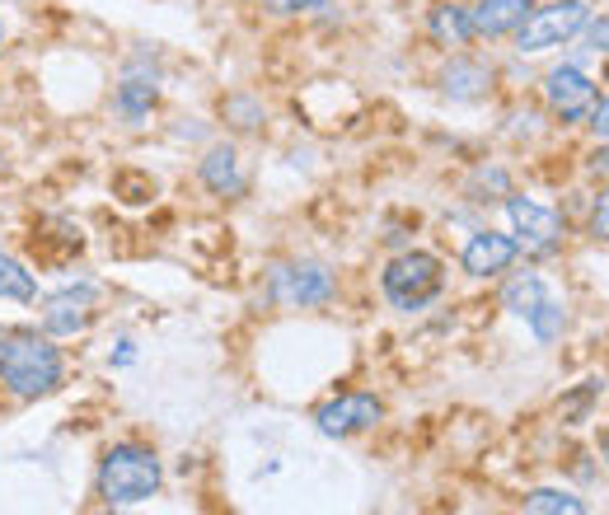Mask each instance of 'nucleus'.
Segmentation results:
<instances>
[{
    "instance_id": "f257e3e1",
    "label": "nucleus",
    "mask_w": 609,
    "mask_h": 515,
    "mask_svg": "<svg viewBox=\"0 0 609 515\" xmlns=\"http://www.w3.org/2000/svg\"><path fill=\"white\" fill-rule=\"evenodd\" d=\"M66 380V357L61 347L52 343V333H20V337H5L0 347V384H5L10 399L20 403H38L47 394H57Z\"/></svg>"
},
{
    "instance_id": "f03ea898",
    "label": "nucleus",
    "mask_w": 609,
    "mask_h": 515,
    "mask_svg": "<svg viewBox=\"0 0 609 515\" xmlns=\"http://www.w3.org/2000/svg\"><path fill=\"white\" fill-rule=\"evenodd\" d=\"M160 483H165V469L150 446L122 440V446L103 450L99 459V496L109 506H142L160 492Z\"/></svg>"
},
{
    "instance_id": "7ed1b4c3",
    "label": "nucleus",
    "mask_w": 609,
    "mask_h": 515,
    "mask_svg": "<svg viewBox=\"0 0 609 515\" xmlns=\"http://www.w3.org/2000/svg\"><path fill=\"white\" fill-rule=\"evenodd\" d=\"M380 287H385L390 295V305L394 310H427L431 300L441 295L446 287V268H441V258L437 254H422V248H408V254H398L385 262V277H380Z\"/></svg>"
},
{
    "instance_id": "20e7f679",
    "label": "nucleus",
    "mask_w": 609,
    "mask_h": 515,
    "mask_svg": "<svg viewBox=\"0 0 609 515\" xmlns=\"http://www.w3.org/2000/svg\"><path fill=\"white\" fill-rule=\"evenodd\" d=\"M590 24V5L586 0H553L544 10H530L526 24L516 29V47L526 52H549V47H563L572 43L577 33Z\"/></svg>"
},
{
    "instance_id": "39448f33",
    "label": "nucleus",
    "mask_w": 609,
    "mask_h": 515,
    "mask_svg": "<svg viewBox=\"0 0 609 515\" xmlns=\"http://www.w3.org/2000/svg\"><path fill=\"white\" fill-rule=\"evenodd\" d=\"M338 291L334 272L324 262H291V268H277L272 272V295L282 305H295V310H315V305H328Z\"/></svg>"
},
{
    "instance_id": "423d86ee",
    "label": "nucleus",
    "mask_w": 609,
    "mask_h": 515,
    "mask_svg": "<svg viewBox=\"0 0 609 515\" xmlns=\"http://www.w3.org/2000/svg\"><path fill=\"white\" fill-rule=\"evenodd\" d=\"M385 417V403H380L375 394H338L328 399L315 422L324 436H357V432H371V426Z\"/></svg>"
},
{
    "instance_id": "0eeeda50",
    "label": "nucleus",
    "mask_w": 609,
    "mask_h": 515,
    "mask_svg": "<svg viewBox=\"0 0 609 515\" xmlns=\"http://www.w3.org/2000/svg\"><path fill=\"white\" fill-rule=\"evenodd\" d=\"M507 216L516 225V244L534 248V254H549V248H559L563 239V216L549 206H539L530 198H507Z\"/></svg>"
},
{
    "instance_id": "6e6552de",
    "label": "nucleus",
    "mask_w": 609,
    "mask_h": 515,
    "mask_svg": "<svg viewBox=\"0 0 609 515\" xmlns=\"http://www.w3.org/2000/svg\"><path fill=\"white\" fill-rule=\"evenodd\" d=\"M516 254H520V244H516L511 235H497V229H478V235H469L460 262H464L469 277H501V272H507L511 262H516Z\"/></svg>"
},
{
    "instance_id": "1a4fd4ad",
    "label": "nucleus",
    "mask_w": 609,
    "mask_h": 515,
    "mask_svg": "<svg viewBox=\"0 0 609 515\" xmlns=\"http://www.w3.org/2000/svg\"><path fill=\"white\" fill-rule=\"evenodd\" d=\"M544 94H549V103H553V109H559L563 117H586L590 109H596V85H590V76H586L582 66H559V70H549Z\"/></svg>"
},
{
    "instance_id": "9d476101",
    "label": "nucleus",
    "mask_w": 609,
    "mask_h": 515,
    "mask_svg": "<svg viewBox=\"0 0 609 515\" xmlns=\"http://www.w3.org/2000/svg\"><path fill=\"white\" fill-rule=\"evenodd\" d=\"M94 287H71V291H61V295H52L47 300V310H43V328L52 337H71V333H84L90 328V318H94Z\"/></svg>"
},
{
    "instance_id": "9b49d317",
    "label": "nucleus",
    "mask_w": 609,
    "mask_h": 515,
    "mask_svg": "<svg viewBox=\"0 0 609 515\" xmlns=\"http://www.w3.org/2000/svg\"><path fill=\"white\" fill-rule=\"evenodd\" d=\"M530 10V0H478L469 10V24H474V38H501V33H516L526 24Z\"/></svg>"
},
{
    "instance_id": "f8f14e48",
    "label": "nucleus",
    "mask_w": 609,
    "mask_h": 515,
    "mask_svg": "<svg viewBox=\"0 0 609 515\" xmlns=\"http://www.w3.org/2000/svg\"><path fill=\"white\" fill-rule=\"evenodd\" d=\"M202 183L216 192V198H239L249 179H244V165H239V150L235 146H212L202 155Z\"/></svg>"
},
{
    "instance_id": "ddd939ff",
    "label": "nucleus",
    "mask_w": 609,
    "mask_h": 515,
    "mask_svg": "<svg viewBox=\"0 0 609 515\" xmlns=\"http://www.w3.org/2000/svg\"><path fill=\"white\" fill-rule=\"evenodd\" d=\"M493 90V66L478 57H455L446 66V94L450 99H483Z\"/></svg>"
},
{
    "instance_id": "4468645a",
    "label": "nucleus",
    "mask_w": 609,
    "mask_h": 515,
    "mask_svg": "<svg viewBox=\"0 0 609 515\" xmlns=\"http://www.w3.org/2000/svg\"><path fill=\"white\" fill-rule=\"evenodd\" d=\"M0 300H14V305H33L38 300V277L20 258H10L5 248H0Z\"/></svg>"
},
{
    "instance_id": "2eb2a0df",
    "label": "nucleus",
    "mask_w": 609,
    "mask_h": 515,
    "mask_svg": "<svg viewBox=\"0 0 609 515\" xmlns=\"http://www.w3.org/2000/svg\"><path fill=\"white\" fill-rule=\"evenodd\" d=\"M549 295H553V291L544 287V277H534V272H520V277L511 281V287L501 291V305H507L516 318H530L539 305H544Z\"/></svg>"
},
{
    "instance_id": "dca6fc26",
    "label": "nucleus",
    "mask_w": 609,
    "mask_h": 515,
    "mask_svg": "<svg viewBox=\"0 0 609 515\" xmlns=\"http://www.w3.org/2000/svg\"><path fill=\"white\" fill-rule=\"evenodd\" d=\"M155 99H160V90H155V80L132 76V80H122V85H117V113L127 117V122H142V117L155 109Z\"/></svg>"
},
{
    "instance_id": "f3484780",
    "label": "nucleus",
    "mask_w": 609,
    "mask_h": 515,
    "mask_svg": "<svg viewBox=\"0 0 609 515\" xmlns=\"http://www.w3.org/2000/svg\"><path fill=\"white\" fill-rule=\"evenodd\" d=\"M431 33H437L441 43H450V47H464L469 38H474L469 10L464 5H437V10H431Z\"/></svg>"
},
{
    "instance_id": "a211bd4d",
    "label": "nucleus",
    "mask_w": 609,
    "mask_h": 515,
    "mask_svg": "<svg viewBox=\"0 0 609 515\" xmlns=\"http://www.w3.org/2000/svg\"><path fill=\"white\" fill-rule=\"evenodd\" d=\"M526 511L530 515H586V502L572 492H559V488H539L526 496Z\"/></svg>"
},
{
    "instance_id": "6ab92c4d",
    "label": "nucleus",
    "mask_w": 609,
    "mask_h": 515,
    "mask_svg": "<svg viewBox=\"0 0 609 515\" xmlns=\"http://www.w3.org/2000/svg\"><path fill=\"white\" fill-rule=\"evenodd\" d=\"M526 324L534 328V337H539V343H559V337H563V328H567V310L559 305V300H544V305H539L530 318H526Z\"/></svg>"
},
{
    "instance_id": "aec40b11",
    "label": "nucleus",
    "mask_w": 609,
    "mask_h": 515,
    "mask_svg": "<svg viewBox=\"0 0 609 515\" xmlns=\"http://www.w3.org/2000/svg\"><path fill=\"white\" fill-rule=\"evenodd\" d=\"M328 0H268L272 14H305V10H324Z\"/></svg>"
},
{
    "instance_id": "412c9836",
    "label": "nucleus",
    "mask_w": 609,
    "mask_h": 515,
    "mask_svg": "<svg viewBox=\"0 0 609 515\" xmlns=\"http://www.w3.org/2000/svg\"><path fill=\"white\" fill-rule=\"evenodd\" d=\"M586 117H590V132L609 141V94H605V99H600V103H596V109H590Z\"/></svg>"
},
{
    "instance_id": "4be33fe9",
    "label": "nucleus",
    "mask_w": 609,
    "mask_h": 515,
    "mask_svg": "<svg viewBox=\"0 0 609 515\" xmlns=\"http://www.w3.org/2000/svg\"><path fill=\"white\" fill-rule=\"evenodd\" d=\"M586 33H590V47H596V52H609V20H590Z\"/></svg>"
},
{
    "instance_id": "5701e85b",
    "label": "nucleus",
    "mask_w": 609,
    "mask_h": 515,
    "mask_svg": "<svg viewBox=\"0 0 609 515\" xmlns=\"http://www.w3.org/2000/svg\"><path fill=\"white\" fill-rule=\"evenodd\" d=\"M590 225H596V235H600V239H609V192H600V202H596V221H590Z\"/></svg>"
},
{
    "instance_id": "b1692460",
    "label": "nucleus",
    "mask_w": 609,
    "mask_h": 515,
    "mask_svg": "<svg viewBox=\"0 0 609 515\" xmlns=\"http://www.w3.org/2000/svg\"><path fill=\"white\" fill-rule=\"evenodd\" d=\"M596 169H609V150H605V155H596Z\"/></svg>"
},
{
    "instance_id": "393cba45",
    "label": "nucleus",
    "mask_w": 609,
    "mask_h": 515,
    "mask_svg": "<svg viewBox=\"0 0 609 515\" xmlns=\"http://www.w3.org/2000/svg\"><path fill=\"white\" fill-rule=\"evenodd\" d=\"M605 464H609V432H605Z\"/></svg>"
},
{
    "instance_id": "a878e982",
    "label": "nucleus",
    "mask_w": 609,
    "mask_h": 515,
    "mask_svg": "<svg viewBox=\"0 0 609 515\" xmlns=\"http://www.w3.org/2000/svg\"><path fill=\"white\" fill-rule=\"evenodd\" d=\"M0 347H5V337H0Z\"/></svg>"
}]
</instances>
